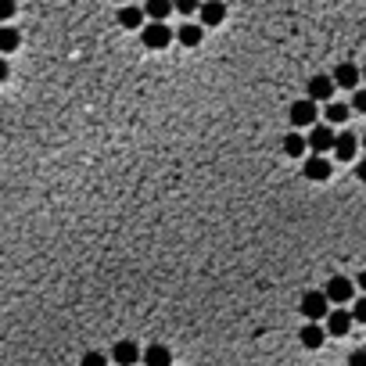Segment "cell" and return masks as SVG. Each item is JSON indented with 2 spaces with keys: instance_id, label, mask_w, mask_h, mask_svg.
<instances>
[{
  "instance_id": "7a4b0ae2",
  "label": "cell",
  "mask_w": 366,
  "mask_h": 366,
  "mask_svg": "<svg viewBox=\"0 0 366 366\" xmlns=\"http://www.w3.org/2000/svg\"><path fill=\"white\" fill-rule=\"evenodd\" d=\"M316 101H312V97H302V101H294L291 104V108H287V119H291V126H316Z\"/></svg>"
},
{
  "instance_id": "4fadbf2b",
  "label": "cell",
  "mask_w": 366,
  "mask_h": 366,
  "mask_svg": "<svg viewBox=\"0 0 366 366\" xmlns=\"http://www.w3.org/2000/svg\"><path fill=\"white\" fill-rule=\"evenodd\" d=\"M144 366H173V352L166 345H147L144 348Z\"/></svg>"
},
{
  "instance_id": "9c48e42d",
  "label": "cell",
  "mask_w": 366,
  "mask_h": 366,
  "mask_svg": "<svg viewBox=\"0 0 366 366\" xmlns=\"http://www.w3.org/2000/svg\"><path fill=\"white\" fill-rule=\"evenodd\" d=\"M112 359H115V366H133L137 359H144V352H140V345H137V341H115Z\"/></svg>"
},
{
  "instance_id": "4dcf8cb0",
  "label": "cell",
  "mask_w": 366,
  "mask_h": 366,
  "mask_svg": "<svg viewBox=\"0 0 366 366\" xmlns=\"http://www.w3.org/2000/svg\"><path fill=\"white\" fill-rule=\"evenodd\" d=\"M362 79H366V65H362Z\"/></svg>"
},
{
  "instance_id": "ffe728a7",
  "label": "cell",
  "mask_w": 366,
  "mask_h": 366,
  "mask_svg": "<svg viewBox=\"0 0 366 366\" xmlns=\"http://www.w3.org/2000/svg\"><path fill=\"white\" fill-rule=\"evenodd\" d=\"M201 4H205V0H176V11L180 15H198Z\"/></svg>"
},
{
  "instance_id": "52a82bcc",
  "label": "cell",
  "mask_w": 366,
  "mask_h": 366,
  "mask_svg": "<svg viewBox=\"0 0 366 366\" xmlns=\"http://www.w3.org/2000/svg\"><path fill=\"white\" fill-rule=\"evenodd\" d=\"M302 173H305V180H316V183L331 180V162H327V154H309L305 166H302Z\"/></svg>"
},
{
  "instance_id": "3957f363",
  "label": "cell",
  "mask_w": 366,
  "mask_h": 366,
  "mask_svg": "<svg viewBox=\"0 0 366 366\" xmlns=\"http://www.w3.org/2000/svg\"><path fill=\"white\" fill-rule=\"evenodd\" d=\"M173 43V29L166 25V22H147L144 25V47L147 50H162V47H169Z\"/></svg>"
},
{
  "instance_id": "d6986e66",
  "label": "cell",
  "mask_w": 366,
  "mask_h": 366,
  "mask_svg": "<svg viewBox=\"0 0 366 366\" xmlns=\"http://www.w3.org/2000/svg\"><path fill=\"white\" fill-rule=\"evenodd\" d=\"M327 122H334V126H341V122H348V115H352V108L348 104H341V101H327Z\"/></svg>"
},
{
  "instance_id": "ac0fdd59",
  "label": "cell",
  "mask_w": 366,
  "mask_h": 366,
  "mask_svg": "<svg viewBox=\"0 0 366 366\" xmlns=\"http://www.w3.org/2000/svg\"><path fill=\"white\" fill-rule=\"evenodd\" d=\"M305 151H309V137H302V133H287L284 137V154L287 159H302Z\"/></svg>"
},
{
  "instance_id": "277c9868",
  "label": "cell",
  "mask_w": 366,
  "mask_h": 366,
  "mask_svg": "<svg viewBox=\"0 0 366 366\" xmlns=\"http://www.w3.org/2000/svg\"><path fill=\"white\" fill-rule=\"evenodd\" d=\"M334 144H338V133L331 126H312L309 130V151L312 154H327V151H334Z\"/></svg>"
},
{
  "instance_id": "5bb4252c",
  "label": "cell",
  "mask_w": 366,
  "mask_h": 366,
  "mask_svg": "<svg viewBox=\"0 0 366 366\" xmlns=\"http://www.w3.org/2000/svg\"><path fill=\"white\" fill-rule=\"evenodd\" d=\"M144 18H147V11L137 8V4H122V11H119V25L122 29H140Z\"/></svg>"
},
{
  "instance_id": "5b68a950",
  "label": "cell",
  "mask_w": 366,
  "mask_h": 366,
  "mask_svg": "<svg viewBox=\"0 0 366 366\" xmlns=\"http://www.w3.org/2000/svg\"><path fill=\"white\" fill-rule=\"evenodd\" d=\"M324 291H327L331 305H345V302H352V298H355V284H352L348 277H331Z\"/></svg>"
},
{
  "instance_id": "603a6c76",
  "label": "cell",
  "mask_w": 366,
  "mask_h": 366,
  "mask_svg": "<svg viewBox=\"0 0 366 366\" xmlns=\"http://www.w3.org/2000/svg\"><path fill=\"white\" fill-rule=\"evenodd\" d=\"M352 316H355V324H366V294H362V298H355V305H352Z\"/></svg>"
},
{
  "instance_id": "7402d4cb",
  "label": "cell",
  "mask_w": 366,
  "mask_h": 366,
  "mask_svg": "<svg viewBox=\"0 0 366 366\" xmlns=\"http://www.w3.org/2000/svg\"><path fill=\"white\" fill-rule=\"evenodd\" d=\"M0 47L15 50V47H18V33H15V29H4V33H0Z\"/></svg>"
},
{
  "instance_id": "30bf717a",
  "label": "cell",
  "mask_w": 366,
  "mask_h": 366,
  "mask_svg": "<svg viewBox=\"0 0 366 366\" xmlns=\"http://www.w3.org/2000/svg\"><path fill=\"white\" fill-rule=\"evenodd\" d=\"M334 90H338L334 76H312V79H309V97H312V101H331Z\"/></svg>"
},
{
  "instance_id": "8fae6325",
  "label": "cell",
  "mask_w": 366,
  "mask_h": 366,
  "mask_svg": "<svg viewBox=\"0 0 366 366\" xmlns=\"http://www.w3.org/2000/svg\"><path fill=\"white\" fill-rule=\"evenodd\" d=\"M334 154H338V159L341 162H352L355 159V154H359V137L355 133H338V144H334Z\"/></svg>"
},
{
  "instance_id": "9a60e30c",
  "label": "cell",
  "mask_w": 366,
  "mask_h": 366,
  "mask_svg": "<svg viewBox=\"0 0 366 366\" xmlns=\"http://www.w3.org/2000/svg\"><path fill=\"white\" fill-rule=\"evenodd\" d=\"M144 11H147V18H151V22H166V18H169V11H176V0H147Z\"/></svg>"
},
{
  "instance_id": "d4e9b609",
  "label": "cell",
  "mask_w": 366,
  "mask_h": 366,
  "mask_svg": "<svg viewBox=\"0 0 366 366\" xmlns=\"http://www.w3.org/2000/svg\"><path fill=\"white\" fill-rule=\"evenodd\" d=\"M348 366H366V348H355V352L348 355Z\"/></svg>"
},
{
  "instance_id": "7c38bea8",
  "label": "cell",
  "mask_w": 366,
  "mask_h": 366,
  "mask_svg": "<svg viewBox=\"0 0 366 366\" xmlns=\"http://www.w3.org/2000/svg\"><path fill=\"white\" fill-rule=\"evenodd\" d=\"M359 76H362V69H355L352 62H341V65L334 69V83H338L341 90H355V86H359Z\"/></svg>"
},
{
  "instance_id": "ba28073f",
  "label": "cell",
  "mask_w": 366,
  "mask_h": 366,
  "mask_svg": "<svg viewBox=\"0 0 366 366\" xmlns=\"http://www.w3.org/2000/svg\"><path fill=\"white\" fill-rule=\"evenodd\" d=\"M198 18H201V25H205V29L223 25V18H227L223 0H205V4H201V11H198Z\"/></svg>"
},
{
  "instance_id": "83f0119b",
  "label": "cell",
  "mask_w": 366,
  "mask_h": 366,
  "mask_svg": "<svg viewBox=\"0 0 366 366\" xmlns=\"http://www.w3.org/2000/svg\"><path fill=\"white\" fill-rule=\"evenodd\" d=\"M355 284H359V291H362V294H366V270H362V273H359V280H355Z\"/></svg>"
},
{
  "instance_id": "f1b7e54d",
  "label": "cell",
  "mask_w": 366,
  "mask_h": 366,
  "mask_svg": "<svg viewBox=\"0 0 366 366\" xmlns=\"http://www.w3.org/2000/svg\"><path fill=\"white\" fill-rule=\"evenodd\" d=\"M119 4H133V0H119Z\"/></svg>"
},
{
  "instance_id": "8992f818",
  "label": "cell",
  "mask_w": 366,
  "mask_h": 366,
  "mask_svg": "<svg viewBox=\"0 0 366 366\" xmlns=\"http://www.w3.org/2000/svg\"><path fill=\"white\" fill-rule=\"evenodd\" d=\"M352 324H355L352 309L338 305V309H331V316H327V334H334V338H345V334L352 331Z\"/></svg>"
},
{
  "instance_id": "f546056e",
  "label": "cell",
  "mask_w": 366,
  "mask_h": 366,
  "mask_svg": "<svg viewBox=\"0 0 366 366\" xmlns=\"http://www.w3.org/2000/svg\"><path fill=\"white\" fill-rule=\"evenodd\" d=\"M362 151H366V137H362Z\"/></svg>"
},
{
  "instance_id": "cb8c5ba5",
  "label": "cell",
  "mask_w": 366,
  "mask_h": 366,
  "mask_svg": "<svg viewBox=\"0 0 366 366\" xmlns=\"http://www.w3.org/2000/svg\"><path fill=\"white\" fill-rule=\"evenodd\" d=\"M352 108H355V112H366V90H355V93H352Z\"/></svg>"
},
{
  "instance_id": "484cf974",
  "label": "cell",
  "mask_w": 366,
  "mask_h": 366,
  "mask_svg": "<svg viewBox=\"0 0 366 366\" xmlns=\"http://www.w3.org/2000/svg\"><path fill=\"white\" fill-rule=\"evenodd\" d=\"M15 15V0H0V18H11Z\"/></svg>"
},
{
  "instance_id": "e0dca14e",
  "label": "cell",
  "mask_w": 366,
  "mask_h": 366,
  "mask_svg": "<svg viewBox=\"0 0 366 366\" xmlns=\"http://www.w3.org/2000/svg\"><path fill=\"white\" fill-rule=\"evenodd\" d=\"M324 341H327V331H324L320 324H305V327H302V345H305V348L316 352Z\"/></svg>"
},
{
  "instance_id": "2e32d148",
  "label": "cell",
  "mask_w": 366,
  "mask_h": 366,
  "mask_svg": "<svg viewBox=\"0 0 366 366\" xmlns=\"http://www.w3.org/2000/svg\"><path fill=\"white\" fill-rule=\"evenodd\" d=\"M201 36H205V25H201V22H187V25L176 29V40H180L183 47H198Z\"/></svg>"
},
{
  "instance_id": "6da1fadb",
  "label": "cell",
  "mask_w": 366,
  "mask_h": 366,
  "mask_svg": "<svg viewBox=\"0 0 366 366\" xmlns=\"http://www.w3.org/2000/svg\"><path fill=\"white\" fill-rule=\"evenodd\" d=\"M302 316H305L309 324H327V316H331V298H327V291H305V294H302Z\"/></svg>"
},
{
  "instance_id": "4316f807",
  "label": "cell",
  "mask_w": 366,
  "mask_h": 366,
  "mask_svg": "<svg viewBox=\"0 0 366 366\" xmlns=\"http://www.w3.org/2000/svg\"><path fill=\"white\" fill-rule=\"evenodd\" d=\"M355 176H359V183H366V154L355 162Z\"/></svg>"
},
{
  "instance_id": "44dd1931",
  "label": "cell",
  "mask_w": 366,
  "mask_h": 366,
  "mask_svg": "<svg viewBox=\"0 0 366 366\" xmlns=\"http://www.w3.org/2000/svg\"><path fill=\"white\" fill-rule=\"evenodd\" d=\"M79 366H108V355H101V352H86L79 359Z\"/></svg>"
}]
</instances>
